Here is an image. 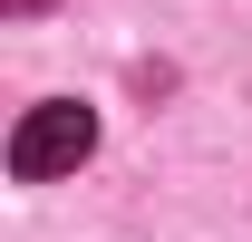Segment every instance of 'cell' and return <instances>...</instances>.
<instances>
[{"mask_svg":"<svg viewBox=\"0 0 252 242\" xmlns=\"http://www.w3.org/2000/svg\"><path fill=\"white\" fill-rule=\"evenodd\" d=\"M88 155H97V107H78V97H49V107H30V117L10 126V175L20 184L78 175Z\"/></svg>","mask_w":252,"mask_h":242,"instance_id":"1","label":"cell"},{"mask_svg":"<svg viewBox=\"0 0 252 242\" xmlns=\"http://www.w3.org/2000/svg\"><path fill=\"white\" fill-rule=\"evenodd\" d=\"M0 10H10V20H30V10H49V0H0Z\"/></svg>","mask_w":252,"mask_h":242,"instance_id":"2","label":"cell"}]
</instances>
